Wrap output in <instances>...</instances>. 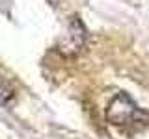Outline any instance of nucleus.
<instances>
[{
  "mask_svg": "<svg viewBox=\"0 0 149 139\" xmlns=\"http://www.w3.org/2000/svg\"><path fill=\"white\" fill-rule=\"evenodd\" d=\"M140 113H142L140 108L134 104V100L127 93H118L106 108V119L114 126H125V124L136 122Z\"/></svg>",
  "mask_w": 149,
  "mask_h": 139,
  "instance_id": "f257e3e1",
  "label": "nucleus"
}]
</instances>
